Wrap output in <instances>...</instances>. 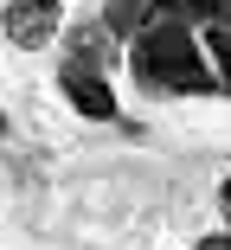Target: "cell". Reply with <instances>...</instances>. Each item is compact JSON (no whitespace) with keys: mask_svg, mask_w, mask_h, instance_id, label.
Returning a JSON list of instances; mask_svg holds the SVG:
<instances>
[{"mask_svg":"<svg viewBox=\"0 0 231 250\" xmlns=\"http://www.w3.org/2000/svg\"><path fill=\"white\" fill-rule=\"evenodd\" d=\"M128 71H135V83L154 90V96H212L218 90L199 32L180 26V20H167V13H161V26H148L142 39L128 45Z\"/></svg>","mask_w":231,"mask_h":250,"instance_id":"6da1fadb","label":"cell"},{"mask_svg":"<svg viewBox=\"0 0 231 250\" xmlns=\"http://www.w3.org/2000/svg\"><path fill=\"white\" fill-rule=\"evenodd\" d=\"M0 32L20 52H39V45H52L64 32V7L58 0H13V7H0Z\"/></svg>","mask_w":231,"mask_h":250,"instance_id":"7a4b0ae2","label":"cell"},{"mask_svg":"<svg viewBox=\"0 0 231 250\" xmlns=\"http://www.w3.org/2000/svg\"><path fill=\"white\" fill-rule=\"evenodd\" d=\"M58 90H64V103L84 116V122H116L122 103H116V90L103 71H84V64H58Z\"/></svg>","mask_w":231,"mask_h":250,"instance_id":"3957f363","label":"cell"},{"mask_svg":"<svg viewBox=\"0 0 231 250\" xmlns=\"http://www.w3.org/2000/svg\"><path fill=\"white\" fill-rule=\"evenodd\" d=\"M64 64H84V71H103V77H109V64H116V39L103 32V20L64 32Z\"/></svg>","mask_w":231,"mask_h":250,"instance_id":"277c9868","label":"cell"},{"mask_svg":"<svg viewBox=\"0 0 231 250\" xmlns=\"http://www.w3.org/2000/svg\"><path fill=\"white\" fill-rule=\"evenodd\" d=\"M97 20H103L109 39H128V45H135L148 26H161V7H154V0H122V7H103Z\"/></svg>","mask_w":231,"mask_h":250,"instance_id":"5b68a950","label":"cell"},{"mask_svg":"<svg viewBox=\"0 0 231 250\" xmlns=\"http://www.w3.org/2000/svg\"><path fill=\"white\" fill-rule=\"evenodd\" d=\"M199 45H206V58H212V77H218V90L231 96V26H218V20H212V26L199 32Z\"/></svg>","mask_w":231,"mask_h":250,"instance_id":"8992f818","label":"cell"},{"mask_svg":"<svg viewBox=\"0 0 231 250\" xmlns=\"http://www.w3.org/2000/svg\"><path fill=\"white\" fill-rule=\"evenodd\" d=\"M218 212H225V231H231V173L218 180Z\"/></svg>","mask_w":231,"mask_h":250,"instance_id":"52a82bcc","label":"cell"},{"mask_svg":"<svg viewBox=\"0 0 231 250\" xmlns=\"http://www.w3.org/2000/svg\"><path fill=\"white\" fill-rule=\"evenodd\" d=\"M193 250H231V231H212V237H199Z\"/></svg>","mask_w":231,"mask_h":250,"instance_id":"ba28073f","label":"cell"},{"mask_svg":"<svg viewBox=\"0 0 231 250\" xmlns=\"http://www.w3.org/2000/svg\"><path fill=\"white\" fill-rule=\"evenodd\" d=\"M0 135H7V116H0Z\"/></svg>","mask_w":231,"mask_h":250,"instance_id":"9c48e42d","label":"cell"}]
</instances>
